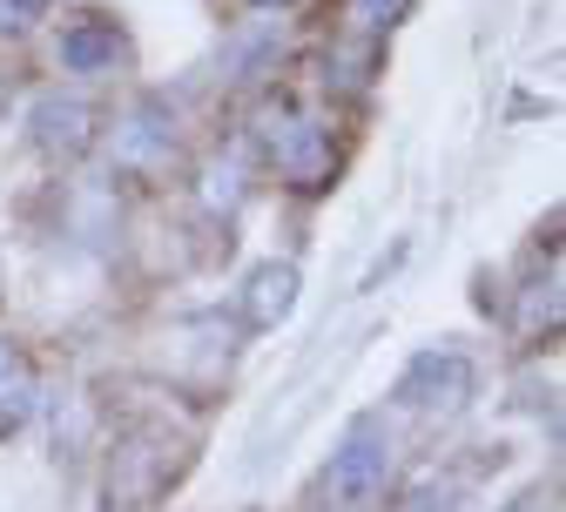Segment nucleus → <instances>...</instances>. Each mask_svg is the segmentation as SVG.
<instances>
[{
    "mask_svg": "<svg viewBox=\"0 0 566 512\" xmlns=\"http://www.w3.org/2000/svg\"><path fill=\"white\" fill-rule=\"evenodd\" d=\"M391 398H398L405 411H424V418H452V411H465V405L479 398V372H472L465 351L439 344V351H418V357L405 364L398 385H391Z\"/></svg>",
    "mask_w": 566,
    "mask_h": 512,
    "instance_id": "f257e3e1",
    "label": "nucleus"
},
{
    "mask_svg": "<svg viewBox=\"0 0 566 512\" xmlns=\"http://www.w3.org/2000/svg\"><path fill=\"white\" fill-rule=\"evenodd\" d=\"M385 479H391V431L378 425V418H358L344 438H337V452H331V466H324V492L337 499V505H371L378 492H385Z\"/></svg>",
    "mask_w": 566,
    "mask_h": 512,
    "instance_id": "f03ea898",
    "label": "nucleus"
},
{
    "mask_svg": "<svg viewBox=\"0 0 566 512\" xmlns=\"http://www.w3.org/2000/svg\"><path fill=\"white\" fill-rule=\"evenodd\" d=\"M263 142H270V163L283 169V182L324 189V176H331V128H317L311 115H270Z\"/></svg>",
    "mask_w": 566,
    "mask_h": 512,
    "instance_id": "7ed1b4c3",
    "label": "nucleus"
},
{
    "mask_svg": "<svg viewBox=\"0 0 566 512\" xmlns=\"http://www.w3.org/2000/svg\"><path fill=\"white\" fill-rule=\"evenodd\" d=\"M28 128H34V142H41L48 156L75 163L88 142H95V102H88L82 88H54V95H41V102H34Z\"/></svg>",
    "mask_w": 566,
    "mask_h": 512,
    "instance_id": "20e7f679",
    "label": "nucleus"
},
{
    "mask_svg": "<svg viewBox=\"0 0 566 512\" xmlns=\"http://www.w3.org/2000/svg\"><path fill=\"white\" fill-rule=\"evenodd\" d=\"M297 290H304V276H297V263H256L250 276H243V324L250 331H276V324H291V311H297Z\"/></svg>",
    "mask_w": 566,
    "mask_h": 512,
    "instance_id": "39448f33",
    "label": "nucleus"
},
{
    "mask_svg": "<svg viewBox=\"0 0 566 512\" xmlns=\"http://www.w3.org/2000/svg\"><path fill=\"white\" fill-rule=\"evenodd\" d=\"M115 156H122L128 169H156V163H169V156H176V122L163 115V102H142V108L122 122Z\"/></svg>",
    "mask_w": 566,
    "mask_h": 512,
    "instance_id": "423d86ee",
    "label": "nucleus"
},
{
    "mask_svg": "<svg viewBox=\"0 0 566 512\" xmlns=\"http://www.w3.org/2000/svg\"><path fill=\"white\" fill-rule=\"evenodd\" d=\"M115 61H122L115 21H75V28H61V67H67V75H108Z\"/></svg>",
    "mask_w": 566,
    "mask_h": 512,
    "instance_id": "0eeeda50",
    "label": "nucleus"
},
{
    "mask_svg": "<svg viewBox=\"0 0 566 512\" xmlns=\"http://www.w3.org/2000/svg\"><path fill=\"white\" fill-rule=\"evenodd\" d=\"M28 411H34V378L21 372V357H14V344L0 337V431H14V425H28Z\"/></svg>",
    "mask_w": 566,
    "mask_h": 512,
    "instance_id": "6e6552de",
    "label": "nucleus"
},
{
    "mask_svg": "<svg viewBox=\"0 0 566 512\" xmlns=\"http://www.w3.org/2000/svg\"><path fill=\"white\" fill-rule=\"evenodd\" d=\"M243 182H250L243 156H223V163H209V169H202V202L217 209V216H230V209L243 202Z\"/></svg>",
    "mask_w": 566,
    "mask_h": 512,
    "instance_id": "1a4fd4ad",
    "label": "nucleus"
},
{
    "mask_svg": "<svg viewBox=\"0 0 566 512\" xmlns=\"http://www.w3.org/2000/svg\"><path fill=\"white\" fill-rule=\"evenodd\" d=\"M48 8L54 0H0V34H21V28L48 21Z\"/></svg>",
    "mask_w": 566,
    "mask_h": 512,
    "instance_id": "9d476101",
    "label": "nucleus"
},
{
    "mask_svg": "<svg viewBox=\"0 0 566 512\" xmlns=\"http://www.w3.org/2000/svg\"><path fill=\"white\" fill-rule=\"evenodd\" d=\"M405 8L411 0H350V14H358L365 28H391V21H405Z\"/></svg>",
    "mask_w": 566,
    "mask_h": 512,
    "instance_id": "9b49d317",
    "label": "nucleus"
},
{
    "mask_svg": "<svg viewBox=\"0 0 566 512\" xmlns=\"http://www.w3.org/2000/svg\"><path fill=\"white\" fill-rule=\"evenodd\" d=\"M256 8H283V0H256Z\"/></svg>",
    "mask_w": 566,
    "mask_h": 512,
    "instance_id": "f8f14e48",
    "label": "nucleus"
},
{
    "mask_svg": "<svg viewBox=\"0 0 566 512\" xmlns=\"http://www.w3.org/2000/svg\"><path fill=\"white\" fill-rule=\"evenodd\" d=\"M331 512H350V505H331Z\"/></svg>",
    "mask_w": 566,
    "mask_h": 512,
    "instance_id": "ddd939ff",
    "label": "nucleus"
}]
</instances>
